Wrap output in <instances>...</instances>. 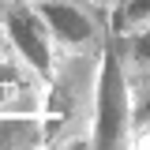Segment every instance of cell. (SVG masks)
<instances>
[{
  "label": "cell",
  "instance_id": "1",
  "mask_svg": "<svg viewBox=\"0 0 150 150\" xmlns=\"http://www.w3.org/2000/svg\"><path fill=\"white\" fill-rule=\"evenodd\" d=\"M98 56H60L53 79L45 83V101H41L45 146H79V143L86 146Z\"/></svg>",
  "mask_w": 150,
  "mask_h": 150
},
{
  "label": "cell",
  "instance_id": "2",
  "mask_svg": "<svg viewBox=\"0 0 150 150\" xmlns=\"http://www.w3.org/2000/svg\"><path fill=\"white\" fill-rule=\"evenodd\" d=\"M86 146H94V150L135 146V94H131V71H128V64H124V56H120L116 38H109V45L98 56Z\"/></svg>",
  "mask_w": 150,
  "mask_h": 150
},
{
  "label": "cell",
  "instance_id": "3",
  "mask_svg": "<svg viewBox=\"0 0 150 150\" xmlns=\"http://www.w3.org/2000/svg\"><path fill=\"white\" fill-rule=\"evenodd\" d=\"M49 34H53L60 56H98L112 38L109 11L94 0H30Z\"/></svg>",
  "mask_w": 150,
  "mask_h": 150
},
{
  "label": "cell",
  "instance_id": "4",
  "mask_svg": "<svg viewBox=\"0 0 150 150\" xmlns=\"http://www.w3.org/2000/svg\"><path fill=\"white\" fill-rule=\"evenodd\" d=\"M0 34L8 41V49L19 53L45 83L53 79L56 64H60V49H56L41 11L30 0H0Z\"/></svg>",
  "mask_w": 150,
  "mask_h": 150
},
{
  "label": "cell",
  "instance_id": "5",
  "mask_svg": "<svg viewBox=\"0 0 150 150\" xmlns=\"http://www.w3.org/2000/svg\"><path fill=\"white\" fill-rule=\"evenodd\" d=\"M41 101H45V79L4 41V49H0V112H41Z\"/></svg>",
  "mask_w": 150,
  "mask_h": 150
},
{
  "label": "cell",
  "instance_id": "6",
  "mask_svg": "<svg viewBox=\"0 0 150 150\" xmlns=\"http://www.w3.org/2000/svg\"><path fill=\"white\" fill-rule=\"evenodd\" d=\"M45 146L41 112H0V150H34Z\"/></svg>",
  "mask_w": 150,
  "mask_h": 150
},
{
  "label": "cell",
  "instance_id": "7",
  "mask_svg": "<svg viewBox=\"0 0 150 150\" xmlns=\"http://www.w3.org/2000/svg\"><path fill=\"white\" fill-rule=\"evenodd\" d=\"M116 45H120V56L128 64V71L135 75H150V23L135 26L128 34H112Z\"/></svg>",
  "mask_w": 150,
  "mask_h": 150
},
{
  "label": "cell",
  "instance_id": "8",
  "mask_svg": "<svg viewBox=\"0 0 150 150\" xmlns=\"http://www.w3.org/2000/svg\"><path fill=\"white\" fill-rule=\"evenodd\" d=\"M112 34H128L135 26H143L150 23V0H120L116 8H112Z\"/></svg>",
  "mask_w": 150,
  "mask_h": 150
},
{
  "label": "cell",
  "instance_id": "9",
  "mask_svg": "<svg viewBox=\"0 0 150 150\" xmlns=\"http://www.w3.org/2000/svg\"><path fill=\"white\" fill-rule=\"evenodd\" d=\"M135 146H150V124L139 131V135H135Z\"/></svg>",
  "mask_w": 150,
  "mask_h": 150
},
{
  "label": "cell",
  "instance_id": "10",
  "mask_svg": "<svg viewBox=\"0 0 150 150\" xmlns=\"http://www.w3.org/2000/svg\"><path fill=\"white\" fill-rule=\"evenodd\" d=\"M94 4H98V8H105V11H109V15H112V8H116L120 0H94Z\"/></svg>",
  "mask_w": 150,
  "mask_h": 150
},
{
  "label": "cell",
  "instance_id": "11",
  "mask_svg": "<svg viewBox=\"0 0 150 150\" xmlns=\"http://www.w3.org/2000/svg\"><path fill=\"white\" fill-rule=\"evenodd\" d=\"M0 49H4V34H0Z\"/></svg>",
  "mask_w": 150,
  "mask_h": 150
}]
</instances>
